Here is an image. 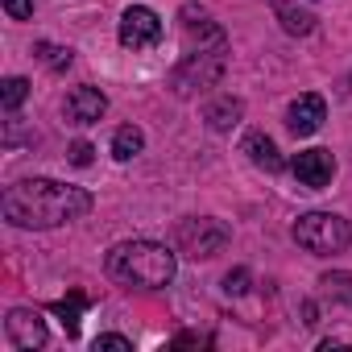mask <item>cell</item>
<instances>
[{
    "label": "cell",
    "instance_id": "cell-1",
    "mask_svg": "<svg viewBox=\"0 0 352 352\" xmlns=\"http://www.w3.org/2000/svg\"><path fill=\"white\" fill-rule=\"evenodd\" d=\"M0 212L13 228H58L91 212V195L83 187H67L54 179H21L0 195Z\"/></svg>",
    "mask_w": 352,
    "mask_h": 352
},
{
    "label": "cell",
    "instance_id": "cell-2",
    "mask_svg": "<svg viewBox=\"0 0 352 352\" xmlns=\"http://www.w3.org/2000/svg\"><path fill=\"white\" fill-rule=\"evenodd\" d=\"M108 278L137 290H157L174 278V249L157 241H124L108 253Z\"/></svg>",
    "mask_w": 352,
    "mask_h": 352
},
{
    "label": "cell",
    "instance_id": "cell-3",
    "mask_svg": "<svg viewBox=\"0 0 352 352\" xmlns=\"http://www.w3.org/2000/svg\"><path fill=\"white\" fill-rule=\"evenodd\" d=\"M294 241L307 253H315V257H331V253H344L348 249L352 228H348V220H340L331 212H307L294 224Z\"/></svg>",
    "mask_w": 352,
    "mask_h": 352
},
{
    "label": "cell",
    "instance_id": "cell-4",
    "mask_svg": "<svg viewBox=\"0 0 352 352\" xmlns=\"http://www.w3.org/2000/svg\"><path fill=\"white\" fill-rule=\"evenodd\" d=\"M174 245H179L187 257H216L224 245H228V228L220 220H183L179 228H174Z\"/></svg>",
    "mask_w": 352,
    "mask_h": 352
},
{
    "label": "cell",
    "instance_id": "cell-5",
    "mask_svg": "<svg viewBox=\"0 0 352 352\" xmlns=\"http://www.w3.org/2000/svg\"><path fill=\"white\" fill-rule=\"evenodd\" d=\"M224 46H216V50H191V58L179 67V75H174V91H195V87H208V83H216L220 79V71H224V54H220Z\"/></svg>",
    "mask_w": 352,
    "mask_h": 352
},
{
    "label": "cell",
    "instance_id": "cell-6",
    "mask_svg": "<svg viewBox=\"0 0 352 352\" xmlns=\"http://www.w3.org/2000/svg\"><path fill=\"white\" fill-rule=\"evenodd\" d=\"M120 42H124L129 50H149V46H157V42H162V17H157L153 9H145V5L124 9V17H120Z\"/></svg>",
    "mask_w": 352,
    "mask_h": 352
},
{
    "label": "cell",
    "instance_id": "cell-7",
    "mask_svg": "<svg viewBox=\"0 0 352 352\" xmlns=\"http://www.w3.org/2000/svg\"><path fill=\"white\" fill-rule=\"evenodd\" d=\"M5 331H9L13 348H21V352H34V348H42V344L50 340V331H46V319H42L38 311H30V307H17V311H9V319H5Z\"/></svg>",
    "mask_w": 352,
    "mask_h": 352
},
{
    "label": "cell",
    "instance_id": "cell-8",
    "mask_svg": "<svg viewBox=\"0 0 352 352\" xmlns=\"http://www.w3.org/2000/svg\"><path fill=\"white\" fill-rule=\"evenodd\" d=\"M290 170H294V179H298L302 187L323 191V187L331 183V174H336V162H331L327 149H302V153H294Z\"/></svg>",
    "mask_w": 352,
    "mask_h": 352
},
{
    "label": "cell",
    "instance_id": "cell-9",
    "mask_svg": "<svg viewBox=\"0 0 352 352\" xmlns=\"http://www.w3.org/2000/svg\"><path fill=\"white\" fill-rule=\"evenodd\" d=\"M63 112H67V120H71V124H96V120L108 112V100H104V91H100V87H75V91L67 96Z\"/></svg>",
    "mask_w": 352,
    "mask_h": 352
},
{
    "label": "cell",
    "instance_id": "cell-10",
    "mask_svg": "<svg viewBox=\"0 0 352 352\" xmlns=\"http://www.w3.org/2000/svg\"><path fill=\"white\" fill-rule=\"evenodd\" d=\"M323 116H327V104H323V96L307 91V96H298V100L290 104V112H286V124H290V133H294V137H311V133L323 124Z\"/></svg>",
    "mask_w": 352,
    "mask_h": 352
},
{
    "label": "cell",
    "instance_id": "cell-11",
    "mask_svg": "<svg viewBox=\"0 0 352 352\" xmlns=\"http://www.w3.org/2000/svg\"><path fill=\"white\" fill-rule=\"evenodd\" d=\"M241 149L249 153V162H253V166H261V170H270V174H274V170H282V153H278V145H274L265 133H249Z\"/></svg>",
    "mask_w": 352,
    "mask_h": 352
},
{
    "label": "cell",
    "instance_id": "cell-12",
    "mask_svg": "<svg viewBox=\"0 0 352 352\" xmlns=\"http://www.w3.org/2000/svg\"><path fill=\"white\" fill-rule=\"evenodd\" d=\"M274 13H278L282 30H286V34H294V38H302V34H311V30H315V13H307V9H298V5H290V0H274Z\"/></svg>",
    "mask_w": 352,
    "mask_h": 352
},
{
    "label": "cell",
    "instance_id": "cell-13",
    "mask_svg": "<svg viewBox=\"0 0 352 352\" xmlns=\"http://www.w3.org/2000/svg\"><path fill=\"white\" fill-rule=\"evenodd\" d=\"M208 124L216 129V133H224V129H232L236 120H241V100H232V96H224V100H216V104H208Z\"/></svg>",
    "mask_w": 352,
    "mask_h": 352
},
{
    "label": "cell",
    "instance_id": "cell-14",
    "mask_svg": "<svg viewBox=\"0 0 352 352\" xmlns=\"http://www.w3.org/2000/svg\"><path fill=\"white\" fill-rule=\"evenodd\" d=\"M141 149H145V133H141L137 124H120L116 137H112V153H116L120 162H129V157H137Z\"/></svg>",
    "mask_w": 352,
    "mask_h": 352
},
{
    "label": "cell",
    "instance_id": "cell-15",
    "mask_svg": "<svg viewBox=\"0 0 352 352\" xmlns=\"http://www.w3.org/2000/svg\"><path fill=\"white\" fill-rule=\"evenodd\" d=\"M25 96H30V83H25L21 75H13V79L0 83V100H5V108H9V112H17V108L25 104Z\"/></svg>",
    "mask_w": 352,
    "mask_h": 352
},
{
    "label": "cell",
    "instance_id": "cell-16",
    "mask_svg": "<svg viewBox=\"0 0 352 352\" xmlns=\"http://www.w3.org/2000/svg\"><path fill=\"white\" fill-rule=\"evenodd\" d=\"M79 307H83V294H71V302H54V315H63L67 336L79 331Z\"/></svg>",
    "mask_w": 352,
    "mask_h": 352
},
{
    "label": "cell",
    "instance_id": "cell-17",
    "mask_svg": "<svg viewBox=\"0 0 352 352\" xmlns=\"http://www.w3.org/2000/svg\"><path fill=\"white\" fill-rule=\"evenodd\" d=\"M38 58H42L50 71H67V67H71V50H63V46H50V42H42V46H38Z\"/></svg>",
    "mask_w": 352,
    "mask_h": 352
},
{
    "label": "cell",
    "instance_id": "cell-18",
    "mask_svg": "<svg viewBox=\"0 0 352 352\" xmlns=\"http://www.w3.org/2000/svg\"><path fill=\"white\" fill-rule=\"evenodd\" d=\"M5 13L13 21H30L34 17V0H5Z\"/></svg>",
    "mask_w": 352,
    "mask_h": 352
},
{
    "label": "cell",
    "instance_id": "cell-19",
    "mask_svg": "<svg viewBox=\"0 0 352 352\" xmlns=\"http://www.w3.org/2000/svg\"><path fill=\"white\" fill-rule=\"evenodd\" d=\"M96 352H133V344L124 336H100L96 340Z\"/></svg>",
    "mask_w": 352,
    "mask_h": 352
},
{
    "label": "cell",
    "instance_id": "cell-20",
    "mask_svg": "<svg viewBox=\"0 0 352 352\" xmlns=\"http://www.w3.org/2000/svg\"><path fill=\"white\" fill-rule=\"evenodd\" d=\"M323 286H327V290H336L340 298H352V278H348V274H327V278H323Z\"/></svg>",
    "mask_w": 352,
    "mask_h": 352
},
{
    "label": "cell",
    "instance_id": "cell-21",
    "mask_svg": "<svg viewBox=\"0 0 352 352\" xmlns=\"http://www.w3.org/2000/svg\"><path fill=\"white\" fill-rule=\"evenodd\" d=\"M245 282H249V274H245V270H236V274H228V278H224V290H228V294H245V290H249Z\"/></svg>",
    "mask_w": 352,
    "mask_h": 352
},
{
    "label": "cell",
    "instance_id": "cell-22",
    "mask_svg": "<svg viewBox=\"0 0 352 352\" xmlns=\"http://www.w3.org/2000/svg\"><path fill=\"white\" fill-rule=\"evenodd\" d=\"M91 153H96V149H91L87 141H75V145H71V162H75V166H87Z\"/></svg>",
    "mask_w": 352,
    "mask_h": 352
}]
</instances>
